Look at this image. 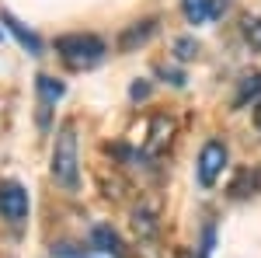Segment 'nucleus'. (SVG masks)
Masks as SVG:
<instances>
[{"mask_svg": "<svg viewBox=\"0 0 261 258\" xmlns=\"http://www.w3.org/2000/svg\"><path fill=\"white\" fill-rule=\"evenodd\" d=\"M223 168H226V147L220 139H209L199 154V185L202 189H213L216 178L223 175Z\"/></svg>", "mask_w": 261, "mask_h": 258, "instance_id": "obj_4", "label": "nucleus"}, {"mask_svg": "<svg viewBox=\"0 0 261 258\" xmlns=\"http://www.w3.org/2000/svg\"><path fill=\"white\" fill-rule=\"evenodd\" d=\"M129 95H133V98H146V95H150V84H133Z\"/></svg>", "mask_w": 261, "mask_h": 258, "instance_id": "obj_17", "label": "nucleus"}, {"mask_svg": "<svg viewBox=\"0 0 261 258\" xmlns=\"http://www.w3.org/2000/svg\"><path fill=\"white\" fill-rule=\"evenodd\" d=\"M0 217L11 227H21L28 220V192H24L21 181H11V178L0 181Z\"/></svg>", "mask_w": 261, "mask_h": 258, "instance_id": "obj_3", "label": "nucleus"}, {"mask_svg": "<svg viewBox=\"0 0 261 258\" xmlns=\"http://www.w3.org/2000/svg\"><path fill=\"white\" fill-rule=\"evenodd\" d=\"M174 139V119L171 115H153L150 119V136L143 139V157H161Z\"/></svg>", "mask_w": 261, "mask_h": 258, "instance_id": "obj_5", "label": "nucleus"}, {"mask_svg": "<svg viewBox=\"0 0 261 258\" xmlns=\"http://www.w3.org/2000/svg\"><path fill=\"white\" fill-rule=\"evenodd\" d=\"M174 53H178V60H195V56H199V42L185 35V39L174 42Z\"/></svg>", "mask_w": 261, "mask_h": 258, "instance_id": "obj_15", "label": "nucleus"}, {"mask_svg": "<svg viewBox=\"0 0 261 258\" xmlns=\"http://www.w3.org/2000/svg\"><path fill=\"white\" fill-rule=\"evenodd\" d=\"M261 189V168H247V171H241L237 178H233V185H230V196L233 199H244V196H254Z\"/></svg>", "mask_w": 261, "mask_h": 258, "instance_id": "obj_9", "label": "nucleus"}, {"mask_svg": "<svg viewBox=\"0 0 261 258\" xmlns=\"http://www.w3.org/2000/svg\"><path fill=\"white\" fill-rule=\"evenodd\" d=\"M35 87H39V126H49V108L63 98V84L45 77V74H39L35 77Z\"/></svg>", "mask_w": 261, "mask_h": 258, "instance_id": "obj_6", "label": "nucleus"}, {"mask_svg": "<svg viewBox=\"0 0 261 258\" xmlns=\"http://www.w3.org/2000/svg\"><path fill=\"white\" fill-rule=\"evenodd\" d=\"M133 230H136L140 241H153L157 238V209L146 206V202H140V206L133 209Z\"/></svg>", "mask_w": 261, "mask_h": 258, "instance_id": "obj_7", "label": "nucleus"}, {"mask_svg": "<svg viewBox=\"0 0 261 258\" xmlns=\"http://www.w3.org/2000/svg\"><path fill=\"white\" fill-rule=\"evenodd\" d=\"M91 244H94L98 251H112V255H122V241H119V234H115L112 227H94V230H91Z\"/></svg>", "mask_w": 261, "mask_h": 258, "instance_id": "obj_11", "label": "nucleus"}, {"mask_svg": "<svg viewBox=\"0 0 261 258\" xmlns=\"http://www.w3.org/2000/svg\"><path fill=\"white\" fill-rule=\"evenodd\" d=\"M258 95H261V74L241 77V87H237V95H233V108H244L247 101H254Z\"/></svg>", "mask_w": 261, "mask_h": 258, "instance_id": "obj_12", "label": "nucleus"}, {"mask_svg": "<svg viewBox=\"0 0 261 258\" xmlns=\"http://www.w3.org/2000/svg\"><path fill=\"white\" fill-rule=\"evenodd\" d=\"M56 53H60V60L66 63V66H73V70H91V66H98V63L105 60L108 45H105V39L91 35V32H73V35H60V39H56Z\"/></svg>", "mask_w": 261, "mask_h": 258, "instance_id": "obj_1", "label": "nucleus"}, {"mask_svg": "<svg viewBox=\"0 0 261 258\" xmlns=\"http://www.w3.org/2000/svg\"><path fill=\"white\" fill-rule=\"evenodd\" d=\"M0 21H4V25L11 28V35H14V39H18L21 45H24V49L32 53V56H39V53H42V42H39V35H35V32H28V28H24V25H21V21L14 18L11 11H4V14H0Z\"/></svg>", "mask_w": 261, "mask_h": 258, "instance_id": "obj_8", "label": "nucleus"}, {"mask_svg": "<svg viewBox=\"0 0 261 258\" xmlns=\"http://www.w3.org/2000/svg\"><path fill=\"white\" fill-rule=\"evenodd\" d=\"M53 178L66 192H77L81 185V164H77V136H73V122H63L56 143H53Z\"/></svg>", "mask_w": 261, "mask_h": 258, "instance_id": "obj_2", "label": "nucleus"}, {"mask_svg": "<svg viewBox=\"0 0 261 258\" xmlns=\"http://www.w3.org/2000/svg\"><path fill=\"white\" fill-rule=\"evenodd\" d=\"M181 11L192 25H202V21H209V0H181Z\"/></svg>", "mask_w": 261, "mask_h": 258, "instance_id": "obj_13", "label": "nucleus"}, {"mask_svg": "<svg viewBox=\"0 0 261 258\" xmlns=\"http://www.w3.org/2000/svg\"><path fill=\"white\" fill-rule=\"evenodd\" d=\"M153 32H157V21H153V18L136 21V25H133V28H129V32H125V35L119 39V49H122V53H129L136 42H146L150 35H153Z\"/></svg>", "mask_w": 261, "mask_h": 258, "instance_id": "obj_10", "label": "nucleus"}, {"mask_svg": "<svg viewBox=\"0 0 261 258\" xmlns=\"http://www.w3.org/2000/svg\"><path fill=\"white\" fill-rule=\"evenodd\" d=\"M244 39H247V45H251V49H261V14L244 25Z\"/></svg>", "mask_w": 261, "mask_h": 258, "instance_id": "obj_14", "label": "nucleus"}, {"mask_svg": "<svg viewBox=\"0 0 261 258\" xmlns=\"http://www.w3.org/2000/svg\"><path fill=\"white\" fill-rule=\"evenodd\" d=\"M226 4L230 0H209V18H220L223 11H226Z\"/></svg>", "mask_w": 261, "mask_h": 258, "instance_id": "obj_16", "label": "nucleus"}, {"mask_svg": "<svg viewBox=\"0 0 261 258\" xmlns=\"http://www.w3.org/2000/svg\"><path fill=\"white\" fill-rule=\"evenodd\" d=\"M254 119H258V126H261V105H258V108H254Z\"/></svg>", "mask_w": 261, "mask_h": 258, "instance_id": "obj_18", "label": "nucleus"}]
</instances>
